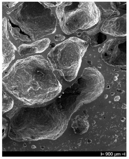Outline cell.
<instances>
[{
    "instance_id": "cell-1",
    "label": "cell",
    "mask_w": 129,
    "mask_h": 159,
    "mask_svg": "<svg viewBox=\"0 0 129 159\" xmlns=\"http://www.w3.org/2000/svg\"><path fill=\"white\" fill-rule=\"evenodd\" d=\"M47 60L40 55L17 60L2 78L5 89L29 104L48 101L62 86Z\"/></svg>"
},
{
    "instance_id": "cell-2",
    "label": "cell",
    "mask_w": 129,
    "mask_h": 159,
    "mask_svg": "<svg viewBox=\"0 0 129 159\" xmlns=\"http://www.w3.org/2000/svg\"><path fill=\"white\" fill-rule=\"evenodd\" d=\"M9 14L10 31L15 40L36 41L56 32L55 15L40 2H24Z\"/></svg>"
},
{
    "instance_id": "cell-3",
    "label": "cell",
    "mask_w": 129,
    "mask_h": 159,
    "mask_svg": "<svg viewBox=\"0 0 129 159\" xmlns=\"http://www.w3.org/2000/svg\"><path fill=\"white\" fill-rule=\"evenodd\" d=\"M89 45L86 41L71 37L52 48L47 58L54 71L66 81H70L76 76Z\"/></svg>"
},
{
    "instance_id": "cell-4",
    "label": "cell",
    "mask_w": 129,
    "mask_h": 159,
    "mask_svg": "<svg viewBox=\"0 0 129 159\" xmlns=\"http://www.w3.org/2000/svg\"><path fill=\"white\" fill-rule=\"evenodd\" d=\"M60 27L66 34L90 28L98 22L100 12L94 2H64L56 9Z\"/></svg>"
},
{
    "instance_id": "cell-5",
    "label": "cell",
    "mask_w": 129,
    "mask_h": 159,
    "mask_svg": "<svg viewBox=\"0 0 129 159\" xmlns=\"http://www.w3.org/2000/svg\"><path fill=\"white\" fill-rule=\"evenodd\" d=\"M126 38L109 39L103 47L102 57L107 64L113 66L126 64Z\"/></svg>"
},
{
    "instance_id": "cell-6",
    "label": "cell",
    "mask_w": 129,
    "mask_h": 159,
    "mask_svg": "<svg viewBox=\"0 0 129 159\" xmlns=\"http://www.w3.org/2000/svg\"><path fill=\"white\" fill-rule=\"evenodd\" d=\"M100 30L102 33L116 37H124L126 35V14L104 21Z\"/></svg>"
},
{
    "instance_id": "cell-7",
    "label": "cell",
    "mask_w": 129,
    "mask_h": 159,
    "mask_svg": "<svg viewBox=\"0 0 129 159\" xmlns=\"http://www.w3.org/2000/svg\"><path fill=\"white\" fill-rule=\"evenodd\" d=\"M7 22L6 18L4 17L2 20L3 71L7 68L11 62L14 59L15 51L16 50V47L9 39Z\"/></svg>"
},
{
    "instance_id": "cell-8",
    "label": "cell",
    "mask_w": 129,
    "mask_h": 159,
    "mask_svg": "<svg viewBox=\"0 0 129 159\" xmlns=\"http://www.w3.org/2000/svg\"><path fill=\"white\" fill-rule=\"evenodd\" d=\"M50 40L48 38H44L35 41L29 44H23L18 48V52L21 56L44 51L49 47Z\"/></svg>"
},
{
    "instance_id": "cell-9",
    "label": "cell",
    "mask_w": 129,
    "mask_h": 159,
    "mask_svg": "<svg viewBox=\"0 0 129 159\" xmlns=\"http://www.w3.org/2000/svg\"><path fill=\"white\" fill-rule=\"evenodd\" d=\"M99 26L98 25L94 28L82 32L83 35L89 38L90 44L93 47L99 45L107 39L106 36L100 31Z\"/></svg>"
},
{
    "instance_id": "cell-10",
    "label": "cell",
    "mask_w": 129,
    "mask_h": 159,
    "mask_svg": "<svg viewBox=\"0 0 129 159\" xmlns=\"http://www.w3.org/2000/svg\"><path fill=\"white\" fill-rule=\"evenodd\" d=\"M100 7V16L98 22V24L100 25L101 23L104 20L106 19L111 17L118 15L120 13L118 11H113L111 10H105L101 5Z\"/></svg>"
},
{
    "instance_id": "cell-11",
    "label": "cell",
    "mask_w": 129,
    "mask_h": 159,
    "mask_svg": "<svg viewBox=\"0 0 129 159\" xmlns=\"http://www.w3.org/2000/svg\"><path fill=\"white\" fill-rule=\"evenodd\" d=\"M12 99L5 92L3 91V110L7 111L10 109L13 105Z\"/></svg>"
},
{
    "instance_id": "cell-12",
    "label": "cell",
    "mask_w": 129,
    "mask_h": 159,
    "mask_svg": "<svg viewBox=\"0 0 129 159\" xmlns=\"http://www.w3.org/2000/svg\"><path fill=\"white\" fill-rule=\"evenodd\" d=\"M126 2H110V4L112 8L115 10L118 9L122 10H126Z\"/></svg>"
},
{
    "instance_id": "cell-13",
    "label": "cell",
    "mask_w": 129,
    "mask_h": 159,
    "mask_svg": "<svg viewBox=\"0 0 129 159\" xmlns=\"http://www.w3.org/2000/svg\"><path fill=\"white\" fill-rule=\"evenodd\" d=\"M43 3L48 7L58 6L62 3V2H43Z\"/></svg>"
},
{
    "instance_id": "cell-14",
    "label": "cell",
    "mask_w": 129,
    "mask_h": 159,
    "mask_svg": "<svg viewBox=\"0 0 129 159\" xmlns=\"http://www.w3.org/2000/svg\"><path fill=\"white\" fill-rule=\"evenodd\" d=\"M18 2H2V5L7 8H10L15 6Z\"/></svg>"
},
{
    "instance_id": "cell-15",
    "label": "cell",
    "mask_w": 129,
    "mask_h": 159,
    "mask_svg": "<svg viewBox=\"0 0 129 159\" xmlns=\"http://www.w3.org/2000/svg\"><path fill=\"white\" fill-rule=\"evenodd\" d=\"M54 38L56 41H62L65 39V37L62 35L58 34L54 36Z\"/></svg>"
},
{
    "instance_id": "cell-16",
    "label": "cell",
    "mask_w": 129,
    "mask_h": 159,
    "mask_svg": "<svg viewBox=\"0 0 129 159\" xmlns=\"http://www.w3.org/2000/svg\"><path fill=\"white\" fill-rule=\"evenodd\" d=\"M120 99V97L119 96H117L114 97V101H118Z\"/></svg>"
},
{
    "instance_id": "cell-17",
    "label": "cell",
    "mask_w": 129,
    "mask_h": 159,
    "mask_svg": "<svg viewBox=\"0 0 129 159\" xmlns=\"http://www.w3.org/2000/svg\"><path fill=\"white\" fill-rule=\"evenodd\" d=\"M49 45L50 46L53 47H54L56 46V44L54 43V42H52Z\"/></svg>"
},
{
    "instance_id": "cell-18",
    "label": "cell",
    "mask_w": 129,
    "mask_h": 159,
    "mask_svg": "<svg viewBox=\"0 0 129 159\" xmlns=\"http://www.w3.org/2000/svg\"><path fill=\"white\" fill-rule=\"evenodd\" d=\"M126 119V118L124 117H122L121 119V121L122 122H124Z\"/></svg>"
},
{
    "instance_id": "cell-19",
    "label": "cell",
    "mask_w": 129,
    "mask_h": 159,
    "mask_svg": "<svg viewBox=\"0 0 129 159\" xmlns=\"http://www.w3.org/2000/svg\"><path fill=\"white\" fill-rule=\"evenodd\" d=\"M126 104L124 103L123 104L122 108L123 109H126Z\"/></svg>"
},
{
    "instance_id": "cell-20",
    "label": "cell",
    "mask_w": 129,
    "mask_h": 159,
    "mask_svg": "<svg viewBox=\"0 0 129 159\" xmlns=\"http://www.w3.org/2000/svg\"><path fill=\"white\" fill-rule=\"evenodd\" d=\"M108 97V95H105L104 96V98L105 99H106Z\"/></svg>"
},
{
    "instance_id": "cell-21",
    "label": "cell",
    "mask_w": 129,
    "mask_h": 159,
    "mask_svg": "<svg viewBox=\"0 0 129 159\" xmlns=\"http://www.w3.org/2000/svg\"><path fill=\"white\" fill-rule=\"evenodd\" d=\"M111 94L112 95H114L115 93H114L112 92L111 93Z\"/></svg>"
}]
</instances>
